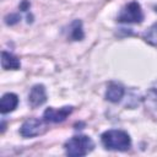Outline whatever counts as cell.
<instances>
[{
	"instance_id": "4",
	"label": "cell",
	"mask_w": 157,
	"mask_h": 157,
	"mask_svg": "<svg viewBox=\"0 0 157 157\" xmlns=\"http://www.w3.org/2000/svg\"><path fill=\"white\" fill-rule=\"evenodd\" d=\"M47 124L48 123L44 119L29 118L22 124L20 129V134L23 137H34V136L42 135L47 131Z\"/></svg>"
},
{
	"instance_id": "8",
	"label": "cell",
	"mask_w": 157,
	"mask_h": 157,
	"mask_svg": "<svg viewBox=\"0 0 157 157\" xmlns=\"http://www.w3.org/2000/svg\"><path fill=\"white\" fill-rule=\"evenodd\" d=\"M18 104V97L15 93H5L0 101V112L2 114L15 110Z\"/></svg>"
},
{
	"instance_id": "10",
	"label": "cell",
	"mask_w": 157,
	"mask_h": 157,
	"mask_svg": "<svg viewBox=\"0 0 157 157\" xmlns=\"http://www.w3.org/2000/svg\"><path fill=\"white\" fill-rule=\"evenodd\" d=\"M83 29H82V22L80 20H75L70 25V34L69 37L72 40H81L83 38Z\"/></svg>"
},
{
	"instance_id": "7",
	"label": "cell",
	"mask_w": 157,
	"mask_h": 157,
	"mask_svg": "<svg viewBox=\"0 0 157 157\" xmlns=\"http://www.w3.org/2000/svg\"><path fill=\"white\" fill-rule=\"evenodd\" d=\"M124 94H125V90L120 83L110 82L105 91V99L112 103H118L123 99Z\"/></svg>"
},
{
	"instance_id": "14",
	"label": "cell",
	"mask_w": 157,
	"mask_h": 157,
	"mask_svg": "<svg viewBox=\"0 0 157 157\" xmlns=\"http://www.w3.org/2000/svg\"><path fill=\"white\" fill-rule=\"evenodd\" d=\"M20 9H21V10H23V11L28 10V9H29V2H28L27 0H23V1H22V4L20 5Z\"/></svg>"
},
{
	"instance_id": "1",
	"label": "cell",
	"mask_w": 157,
	"mask_h": 157,
	"mask_svg": "<svg viewBox=\"0 0 157 157\" xmlns=\"http://www.w3.org/2000/svg\"><path fill=\"white\" fill-rule=\"evenodd\" d=\"M102 144L107 150L112 151H128L131 146V139L128 132L123 130H108L101 136Z\"/></svg>"
},
{
	"instance_id": "2",
	"label": "cell",
	"mask_w": 157,
	"mask_h": 157,
	"mask_svg": "<svg viewBox=\"0 0 157 157\" xmlns=\"http://www.w3.org/2000/svg\"><path fill=\"white\" fill-rule=\"evenodd\" d=\"M94 147L92 139L87 135H76L65 142V151L69 156H86Z\"/></svg>"
},
{
	"instance_id": "5",
	"label": "cell",
	"mask_w": 157,
	"mask_h": 157,
	"mask_svg": "<svg viewBox=\"0 0 157 157\" xmlns=\"http://www.w3.org/2000/svg\"><path fill=\"white\" fill-rule=\"evenodd\" d=\"M72 112V107L66 105L59 109L55 108H47L43 114V119L47 123H61L64 121Z\"/></svg>"
},
{
	"instance_id": "6",
	"label": "cell",
	"mask_w": 157,
	"mask_h": 157,
	"mask_svg": "<svg viewBox=\"0 0 157 157\" xmlns=\"http://www.w3.org/2000/svg\"><path fill=\"white\" fill-rule=\"evenodd\" d=\"M47 101V92L43 85H34L28 94V103L32 108H37L45 103Z\"/></svg>"
},
{
	"instance_id": "15",
	"label": "cell",
	"mask_w": 157,
	"mask_h": 157,
	"mask_svg": "<svg viewBox=\"0 0 157 157\" xmlns=\"http://www.w3.org/2000/svg\"><path fill=\"white\" fill-rule=\"evenodd\" d=\"M4 131H5V121L1 123V132H4Z\"/></svg>"
},
{
	"instance_id": "9",
	"label": "cell",
	"mask_w": 157,
	"mask_h": 157,
	"mask_svg": "<svg viewBox=\"0 0 157 157\" xmlns=\"http://www.w3.org/2000/svg\"><path fill=\"white\" fill-rule=\"evenodd\" d=\"M1 66L4 70H17L21 66V63L17 56L12 55L11 53L2 52L1 53Z\"/></svg>"
},
{
	"instance_id": "11",
	"label": "cell",
	"mask_w": 157,
	"mask_h": 157,
	"mask_svg": "<svg viewBox=\"0 0 157 157\" xmlns=\"http://www.w3.org/2000/svg\"><path fill=\"white\" fill-rule=\"evenodd\" d=\"M144 39L150 43L151 45L157 47V22H155L145 33H144Z\"/></svg>"
},
{
	"instance_id": "12",
	"label": "cell",
	"mask_w": 157,
	"mask_h": 157,
	"mask_svg": "<svg viewBox=\"0 0 157 157\" xmlns=\"http://www.w3.org/2000/svg\"><path fill=\"white\" fill-rule=\"evenodd\" d=\"M147 101L152 105L157 107V83H156V86H153V87L150 88V91L147 93Z\"/></svg>"
},
{
	"instance_id": "3",
	"label": "cell",
	"mask_w": 157,
	"mask_h": 157,
	"mask_svg": "<svg viewBox=\"0 0 157 157\" xmlns=\"http://www.w3.org/2000/svg\"><path fill=\"white\" fill-rule=\"evenodd\" d=\"M117 21L120 23H141L144 21V12L137 1L126 4L119 12Z\"/></svg>"
},
{
	"instance_id": "13",
	"label": "cell",
	"mask_w": 157,
	"mask_h": 157,
	"mask_svg": "<svg viewBox=\"0 0 157 157\" xmlns=\"http://www.w3.org/2000/svg\"><path fill=\"white\" fill-rule=\"evenodd\" d=\"M20 20H21V17H20L18 13H10V15H7V16L5 17L6 25H15V23H17Z\"/></svg>"
}]
</instances>
